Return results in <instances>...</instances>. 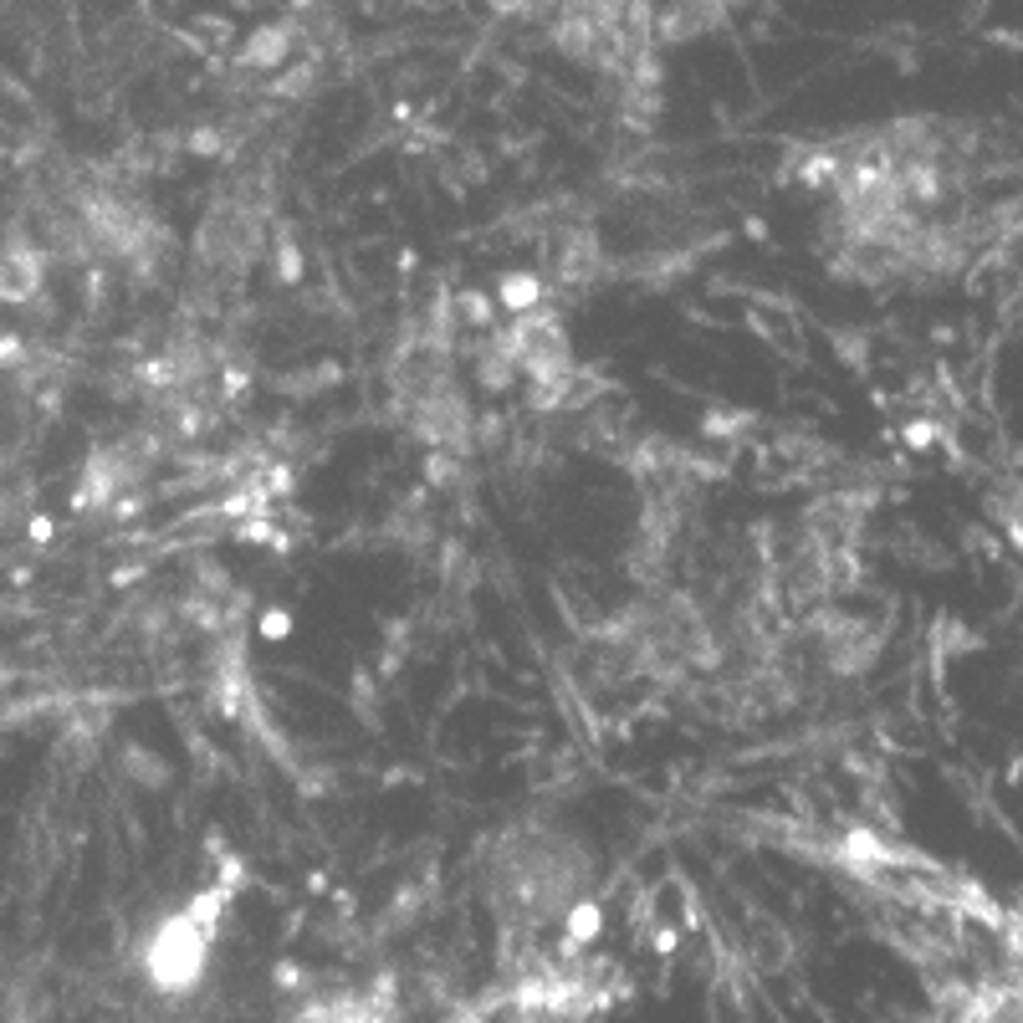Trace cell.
<instances>
[{
  "label": "cell",
  "instance_id": "cell-1",
  "mask_svg": "<svg viewBox=\"0 0 1023 1023\" xmlns=\"http://www.w3.org/2000/svg\"><path fill=\"white\" fill-rule=\"evenodd\" d=\"M282 52H287V31H256L251 47H246V62L251 67H277Z\"/></svg>",
  "mask_w": 1023,
  "mask_h": 1023
}]
</instances>
